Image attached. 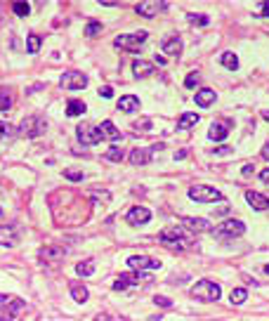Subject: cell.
Listing matches in <instances>:
<instances>
[{
  "mask_svg": "<svg viewBox=\"0 0 269 321\" xmlns=\"http://www.w3.org/2000/svg\"><path fill=\"white\" fill-rule=\"evenodd\" d=\"M159 241L168 248H177V250H182V248L194 246V234L187 232L184 227H165L159 234Z\"/></svg>",
  "mask_w": 269,
  "mask_h": 321,
  "instance_id": "obj_1",
  "label": "cell"
},
{
  "mask_svg": "<svg viewBox=\"0 0 269 321\" xmlns=\"http://www.w3.org/2000/svg\"><path fill=\"white\" fill-rule=\"evenodd\" d=\"M220 286L210 281V279H201V281H196L191 286V297L196 300H201V303H217L220 300Z\"/></svg>",
  "mask_w": 269,
  "mask_h": 321,
  "instance_id": "obj_2",
  "label": "cell"
},
{
  "mask_svg": "<svg viewBox=\"0 0 269 321\" xmlns=\"http://www.w3.org/2000/svg\"><path fill=\"white\" fill-rule=\"evenodd\" d=\"M189 198L196 201V203H217V201H225L222 192H217L215 187H208V185L189 187Z\"/></svg>",
  "mask_w": 269,
  "mask_h": 321,
  "instance_id": "obj_3",
  "label": "cell"
},
{
  "mask_svg": "<svg viewBox=\"0 0 269 321\" xmlns=\"http://www.w3.org/2000/svg\"><path fill=\"white\" fill-rule=\"evenodd\" d=\"M149 38L147 31H134V33H121V36L114 38V45L121 50H128V52H137L140 45Z\"/></svg>",
  "mask_w": 269,
  "mask_h": 321,
  "instance_id": "obj_4",
  "label": "cell"
},
{
  "mask_svg": "<svg viewBox=\"0 0 269 321\" xmlns=\"http://www.w3.org/2000/svg\"><path fill=\"white\" fill-rule=\"evenodd\" d=\"M0 305L5 307L0 309V321H12L19 312H24L26 303L21 297H14V295H0Z\"/></svg>",
  "mask_w": 269,
  "mask_h": 321,
  "instance_id": "obj_5",
  "label": "cell"
},
{
  "mask_svg": "<svg viewBox=\"0 0 269 321\" xmlns=\"http://www.w3.org/2000/svg\"><path fill=\"white\" fill-rule=\"evenodd\" d=\"M213 236H217V239H234V236H243L245 234V224L241 222V220H225V222H220L217 227H213V232H210Z\"/></svg>",
  "mask_w": 269,
  "mask_h": 321,
  "instance_id": "obj_6",
  "label": "cell"
},
{
  "mask_svg": "<svg viewBox=\"0 0 269 321\" xmlns=\"http://www.w3.org/2000/svg\"><path fill=\"white\" fill-rule=\"evenodd\" d=\"M76 135H78V140L83 144H87V147H92V144H99L102 140H104V135H102V128H97V125L92 123H83L76 128Z\"/></svg>",
  "mask_w": 269,
  "mask_h": 321,
  "instance_id": "obj_7",
  "label": "cell"
},
{
  "mask_svg": "<svg viewBox=\"0 0 269 321\" xmlns=\"http://www.w3.org/2000/svg\"><path fill=\"white\" fill-rule=\"evenodd\" d=\"M45 132V121L40 116H26L19 125V135L21 137H38Z\"/></svg>",
  "mask_w": 269,
  "mask_h": 321,
  "instance_id": "obj_8",
  "label": "cell"
},
{
  "mask_svg": "<svg viewBox=\"0 0 269 321\" xmlns=\"http://www.w3.org/2000/svg\"><path fill=\"white\" fill-rule=\"evenodd\" d=\"M61 87L64 90H83V87L87 85V76L83 74V71H76V68H71V71H66V74L59 78Z\"/></svg>",
  "mask_w": 269,
  "mask_h": 321,
  "instance_id": "obj_9",
  "label": "cell"
},
{
  "mask_svg": "<svg viewBox=\"0 0 269 321\" xmlns=\"http://www.w3.org/2000/svg\"><path fill=\"white\" fill-rule=\"evenodd\" d=\"M128 267H132V269H137V272H144V269H159L161 260L149 258V255H130Z\"/></svg>",
  "mask_w": 269,
  "mask_h": 321,
  "instance_id": "obj_10",
  "label": "cell"
},
{
  "mask_svg": "<svg viewBox=\"0 0 269 321\" xmlns=\"http://www.w3.org/2000/svg\"><path fill=\"white\" fill-rule=\"evenodd\" d=\"M149 220H151V210L142 208V205H134L128 213V222L132 224V227H142V224H147Z\"/></svg>",
  "mask_w": 269,
  "mask_h": 321,
  "instance_id": "obj_11",
  "label": "cell"
},
{
  "mask_svg": "<svg viewBox=\"0 0 269 321\" xmlns=\"http://www.w3.org/2000/svg\"><path fill=\"white\" fill-rule=\"evenodd\" d=\"M137 14H142V17H156L159 12H163V10H168V3H156V0H151V3H137Z\"/></svg>",
  "mask_w": 269,
  "mask_h": 321,
  "instance_id": "obj_12",
  "label": "cell"
},
{
  "mask_svg": "<svg viewBox=\"0 0 269 321\" xmlns=\"http://www.w3.org/2000/svg\"><path fill=\"white\" fill-rule=\"evenodd\" d=\"M142 279H147V274H144V272H137V274H121V279H116V281H114V290H125L128 286L140 284Z\"/></svg>",
  "mask_w": 269,
  "mask_h": 321,
  "instance_id": "obj_13",
  "label": "cell"
},
{
  "mask_svg": "<svg viewBox=\"0 0 269 321\" xmlns=\"http://www.w3.org/2000/svg\"><path fill=\"white\" fill-rule=\"evenodd\" d=\"M151 156H153V149L137 147L130 151V163L132 166H147V163H151Z\"/></svg>",
  "mask_w": 269,
  "mask_h": 321,
  "instance_id": "obj_14",
  "label": "cell"
},
{
  "mask_svg": "<svg viewBox=\"0 0 269 321\" xmlns=\"http://www.w3.org/2000/svg\"><path fill=\"white\" fill-rule=\"evenodd\" d=\"M182 224L189 232H213V227H210V222L208 220H203V217H182Z\"/></svg>",
  "mask_w": 269,
  "mask_h": 321,
  "instance_id": "obj_15",
  "label": "cell"
},
{
  "mask_svg": "<svg viewBox=\"0 0 269 321\" xmlns=\"http://www.w3.org/2000/svg\"><path fill=\"white\" fill-rule=\"evenodd\" d=\"M245 201L253 210H269V196L260 192H245Z\"/></svg>",
  "mask_w": 269,
  "mask_h": 321,
  "instance_id": "obj_16",
  "label": "cell"
},
{
  "mask_svg": "<svg viewBox=\"0 0 269 321\" xmlns=\"http://www.w3.org/2000/svg\"><path fill=\"white\" fill-rule=\"evenodd\" d=\"M161 50H163L168 57H177L180 52H182V40H180L177 36H170V38H165L163 45H161Z\"/></svg>",
  "mask_w": 269,
  "mask_h": 321,
  "instance_id": "obj_17",
  "label": "cell"
},
{
  "mask_svg": "<svg viewBox=\"0 0 269 321\" xmlns=\"http://www.w3.org/2000/svg\"><path fill=\"white\" fill-rule=\"evenodd\" d=\"M153 64L151 62H144V59H137V62H132V74L137 76V78H149V76H153Z\"/></svg>",
  "mask_w": 269,
  "mask_h": 321,
  "instance_id": "obj_18",
  "label": "cell"
},
{
  "mask_svg": "<svg viewBox=\"0 0 269 321\" xmlns=\"http://www.w3.org/2000/svg\"><path fill=\"white\" fill-rule=\"evenodd\" d=\"M14 243H17V232H14V227H12V224H10V227L3 224V227H0V246H10V248H12Z\"/></svg>",
  "mask_w": 269,
  "mask_h": 321,
  "instance_id": "obj_19",
  "label": "cell"
},
{
  "mask_svg": "<svg viewBox=\"0 0 269 321\" xmlns=\"http://www.w3.org/2000/svg\"><path fill=\"white\" fill-rule=\"evenodd\" d=\"M229 135V125L227 123H213L208 130V137L210 140H215V142H222L225 137Z\"/></svg>",
  "mask_w": 269,
  "mask_h": 321,
  "instance_id": "obj_20",
  "label": "cell"
},
{
  "mask_svg": "<svg viewBox=\"0 0 269 321\" xmlns=\"http://www.w3.org/2000/svg\"><path fill=\"white\" fill-rule=\"evenodd\" d=\"M137 106H140V99L134 97V95H125V97L118 99V109L125 111V113H132Z\"/></svg>",
  "mask_w": 269,
  "mask_h": 321,
  "instance_id": "obj_21",
  "label": "cell"
},
{
  "mask_svg": "<svg viewBox=\"0 0 269 321\" xmlns=\"http://www.w3.org/2000/svg\"><path fill=\"white\" fill-rule=\"evenodd\" d=\"M14 104V95L10 87H0V111H10Z\"/></svg>",
  "mask_w": 269,
  "mask_h": 321,
  "instance_id": "obj_22",
  "label": "cell"
},
{
  "mask_svg": "<svg viewBox=\"0 0 269 321\" xmlns=\"http://www.w3.org/2000/svg\"><path fill=\"white\" fill-rule=\"evenodd\" d=\"M213 102H215V90H210V87H203V90L196 93V104L198 106H210Z\"/></svg>",
  "mask_w": 269,
  "mask_h": 321,
  "instance_id": "obj_23",
  "label": "cell"
},
{
  "mask_svg": "<svg viewBox=\"0 0 269 321\" xmlns=\"http://www.w3.org/2000/svg\"><path fill=\"white\" fill-rule=\"evenodd\" d=\"M102 135H104L106 140H111V142H118V140H121V130L111 123V121H104V123H102Z\"/></svg>",
  "mask_w": 269,
  "mask_h": 321,
  "instance_id": "obj_24",
  "label": "cell"
},
{
  "mask_svg": "<svg viewBox=\"0 0 269 321\" xmlns=\"http://www.w3.org/2000/svg\"><path fill=\"white\" fill-rule=\"evenodd\" d=\"M85 102H80V99H71L66 104V116H80V113H85Z\"/></svg>",
  "mask_w": 269,
  "mask_h": 321,
  "instance_id": "obj_25",
  "label": "cell"
},
{
  "mask_svg": "<svg viewBox=\"0 0 269 321\" xmlns=\"http://www.w3.org/2000/svg\"><path fill=\"white\" fill-rule=\"evenodd\" d=\"M198 121H201V118H198V113H182V116H180V121H177V125L182 130H189V128H194Z\"/></svg>",
  "mask_w": 269,
  "mask_h": 321,
  "instance_id": "obj_26",
  "label": "cell"
},
{
  "mask_svg": "<svg viewBox=\"0 0 269 321\" xmlns=\"http://www.w3.org/2000/svg\"><path fill=\"white\" fill-rule=\"evenodd\" d=\"M220 64L222 66H227V68H239V57L234 55V52H222V57H220Z\"/></svg>",
  "mask_w": 269,
  "mask_h": 321,
  "instance_id": "obj_27",
  "label": "cell"
},
{
  "mask_svg": "<svg viewBox=\"0 0 269 321\" xmlns=\"http://www.w3.org/2000/svg\"><path fill=\"white\" fill-rule=\"evenodd\" d=\"M43 258H50V260H61L64 255H66V250L64 248H57V246H50V248H43Z\"/></svg>",
  "mask_w": 269,
  "mask_h": 321,
  "instance_id": "obj_28",
  "label": "cell"
},
{
  "mask_svg": "<svg viewBox=\"0 0 269 321\" xmlns=\"http://www.w3.org/2000/svg\"><path fill=\"white\" fill-rule=\"evenodd\" d=\"M71 295H74L76 303H85L87 300V288L85 286H80V284H74L71 286Z\"/></svg>",
  "mask_w": 269,
  "mask_h": 321,
  "instance_id": "obj_29",
  "label": "cell"
},
{
  "mask_svg": "<svg viewBox=\"0 0 269 321\" xmlns=\"http://www.w3.org/2000/svg\"><path fill=\"white\" fill-rule=\"evenodd\" d=\"M245 297H248V290H245V288H234L232 295H229V303H232V305H243Z\"/></svg>",
  "mask_w": 269,
  "mask_h": 321,
  "instance_id": "obj_30",
  "label": "cell"
},
{
  "mask_svg": "<svg viewBox=\"0 0 269 321\" xmlns=\"http://www.w3.org/2000/svg\"><path fill=\"white\" fill-rule=\"evenodd\" d=\"M76 272H78L80 277H92V272H95V260H85V262H78Z\"/></svg>",
  "mask_w": 269,
  "mask_h": 321,
  "instance_id": "obj_31",
  "label": "cell"
},
{
  "mask_svg": "<svg viewBox=\"0 0 269 321\" xmlns=\"http://www.w3.org/2000/svg\"><path fill=\"white\" fill-rule=\"evenodd\" d=\"M26 45H29L31 55H36L38 50H40V36H36V33H29V38H26Z\"/></svg>",
  "mask_w": 269,
  "mask_h": 321,
  "instance_id": "obj_32",
  "label": "cell"
},
{
  "mask_svg": "<svg viewBox=\"0 0 269 321\" xmlns=\"http://www.w3.org/2000/svg\"><path fill=\"white\" fill-rule=\"evenodd\" d=\"M104 158H106V161H116V163H121V161H123V149H121V147H111L109 151L104 154Z\"/></svg>",
  "mask_w": 269,
  "mask_h": 321,
  "instance_id": "obj_33",
  "label": "cell"
},
{
  "mask_svg": "<svg viewBox=\"0 0 269 321\" xmlns=\"http://www.w3.org/2000/svg\"><path fill=\"white\" fill-rule=\"evenodd\" d=\"M187 19H189L191 24H196V26H208V21H210L206 14H194V12L187 14Z\"/></svg>",
  "mask_w": 269,
  "mask_h": 321,
  "instance_id": "obj_34",
  "label": "cell"
},
{
  "mask_svg": "<svg viewBox=\"0 0 269 321\" xmlns=\"http://www.w3.org/2000/svg\"><path fill=\"white\" fill-rule=\"evenodd\" d=\"M12 12L19 14V17H26V14L31 12V5H29V3H14V5H12Z\"/></svg>",
  "mask_w": 269,
  "mask_h": 321,
  "instance_id": "obj_35",
  "label": "cell"
},
{
  "mask_svg": "<svg viewBox=\"0 0 269 321\" xmlns=\"http://www.w3.org/2000/svg\"><path fill=\"white\" fill-rule=\"evenodd\" d=\"M99 31H102V24H99V21H90V24L85 26V36L87 38H95Z\"/></svg>",
  "mask_w": 269,
  "mask_h": 321,
  "instance_id": "obj_36",
  "label": "cell"
},
{
  "mask_svg": "<svg viewBox=\"0 0 269 321\" xmlns=\"http://www.w3.org/2000/svg\"><path fill=\"white\" fill-rule=\"evenodd\" d=\"M198 80H201V76L196 74V71H191V74L187 76V80H184V87H194L196 83H198Z\"/></svg>",
  "mask_w": 269,
  "mask_h": 321,
  "instance_id": "obj_37",
  "label": "cell"
},
{
  "mask_svg": "<svg viewBox=\"0 0 269 321\" xmlns=\"http://www.w3.org/2000/svg\"><path fill=\"white\" fill-rule=\"evenodd\" d=\"M255 14L257 17H269V3H260L255 7Z\"/></svg>",
  "mask_w": 269,
  "mask_h": 321,
  "instance_id": "obj_38",
  "label": "cell"
},
{
  "mask_svg": "<svg viewBox=\"0 0 269 321\" xmlns=\"http://www.w3.org/2000/svg\"><path fill=\"white\" fill-rule=\"evenodd\" d=\"M12 135V128L5 123V121H0V140H5V137Z\"/></svg>",
  "mask_w": 269,
  "mask_h": 321,
  "instance_id": "obj_39",
  "label": "cell"
},
{
  "mask_svg": "<svg viewBox=\"0 0 269 321\" xmlns=\"http://www.w3.org/2000/svg\"><path fill=\"white\" fill-rule=\"evenodd\" d=\"M153 303L161 305V307H172V300H170V297H163V295H156V297H153Z\"/></svg>",
  "mask_w": 269,
  "mask_h": 321,
  "instance_id": "obj_40",
  "label": "cell"
},
{
  "mask_svg": "<svg viewBox=\"0 0 269 321\" xmlns=\"http://www.w3.org/2000/svg\"><path fill=\"white\" fill-rule=\"evenodd\" d=\"M64 177L71 179V182H80V179H83V173H76V170H66V173H64Z\"/></svg>",
  "mask_w": 269,
  "mask_h": 321,
  "instance_id": "obj_41",
  "label": "cell"
},
{
  "mask_svg": "<svg viewBox=\"0 0 269 321\" xmlns=\"http://www.w3.org/2000/svg\"><path fill=\"white\" fill-rule=\"evenodd\" d=\"M92 196H95V198H99L102 203H106V201L111 198V194H109V192H92Z\"/></svg>",
  "mask_w": 269,
  "mask_h": 321,
  "instance_id": "obj_42",
  "label": "cell"
},
{
  "mask_svg": "<svg viewBox=\"0 0 269 321\" xmlns=\"http://www.w3.org/2000/svg\"><path fill=\"white\" fill-rule=\"evenodd\" d=\"M99 97H104V99L114 97V90L111 87H99Z\"/></svg>",
  "mask_w": 269,
  "mask_h": 321,
  "instance_id": "obj_43",
  "label": "cell"
},
{
  "mask_svg": "<svg viewBox=\"0 0 269 321\" xmlns=\"http://www.w3.org/2000/svg\"><path fill=\"white\" fill-rule=\"evenodd\" d=\"M260 179H262L264 185H269V168H267V170H262V173H260Z\"/></svg>",
  "mask_w": 269,
  "mask_h": 321,
  "instance_id": "obj_44",
  "label": "cell"
},
{
  "mask_svg": "<svg viewBox=\"0 0 269 321\" xmlns=\"http://www.w3.org/2000/svg\"><path fill=\"white\" fill-rule=\"evenodd\" d=\"M262 158L269 161V144H264V147H262Z\"/></svg>",
  "mask_w": 269,
  "mask_h": 321,
  "instance_id": "obj_45",
  "label": "cell"
},
{
  "mask_svg": "<svg viewBox=\"0 0 269 321\" xmlns=\"http://www.w3.org/2000/svg\"><path fill=\"white\" fill-rule=\"evenodd\" d=\"M229 151H232L229 147H220V149H215V154H229Z\"/></svg>",
  "mask_w": 269,
  "mask_h": 321,
  "instance_id": "obj_46",
  "label": "cell"
},
{
  "mask_svg": "<svg viewBox=\"0 0 269 321\" xmlns=\"http://www.w3.org/2000/svg\"><path fill=\"white\" fill-rule=\"evenodd\" d=\"M184 156H187V151H177V154H175V161H182Z\"/></svg>",
  "mask_w": 269,
  "mask_h": 321,
  "instance_id": "obj_47",
  "label": "cell"
},
{
  "mask_svg": "<svg viewBox=\"0 0 269 321\" xmlns=\"http://www.w3.org/2000/svg\"><path fill=\"white\" fill-rule=\"evenodd\" d=\"M253 173V166H243V175H251Z\"/></svg>",
  "mask_w": 269,
  "mask_h": 321,
  "instance_id": "obj_48",
  "label": "cell"
},
{
  "mask_svg": "<svg viewBox=\"0 0 269 321\" xmlns=\"http://www.w3.org/2000/svg\"><path fill=\"white\" fill-rule=\"evenodd\" d=\"M95 321H114V319H109V316L102 314V316H95Z\"/></svg>",
  "mask_w": 269,
  "mask_h": 321,
  "instance_id": "obj_49",
  "label": "cell"
},
{
  "mask_svg": "<svg viewBox=\"0 0 269 321\" xmlns=\"http://www.w3.org/2000/svg\"><path fill=\"white\" fill-rule=\"evenodd\" d=\"M262 116H264V118H267V121H269V111H262Z\"/></svg>",
  "mask_w": 269,
  "mask_h": 321,
  "instance_id": "obj_50",
  "label": "cell"
},
{
  "mask_svg": "<svg viewBox=\"0 0 269 321\" xmlns=\"http://www.w3.org/2000/svg\"><path fill=\"white\" fill-rule=\"evenodd\" d=\"M264 272H267V274H269V265H267V267H264Z\"/></svg>",
  "mask_w": 269,
  "mask_h": 321,
  "instance_id": "obj_51",
  "label": "cell"
}]
</instances>
